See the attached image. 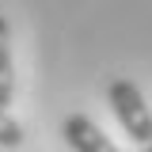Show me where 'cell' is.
Returning a JSON list of instances; mask_svg holds the SVG:
<instances>
[{
  "mask_svg": "<svg viewBox=\"0 0 152 152\" xmlns=\"http://www.w3.org/2000/svg\"><path fill=\"white\" fill-rule=\"evenodd\" d=\"M15 95V72H12V31L0 15V107H8Z\"/></svg>",
  "mask_w": 152,
  "mask_h": 152,
  "instance_id": "3",
  "label": "cell"
},
{
  "mask_svg": "<svg viewBox=\"0 0 152 152\" xmlns=\"http://www.w3.org/2000/svg\"><path fill=\"white\" fill-rule=\"evenodd\" d=\"M141 152H152V145H145V148H141Z\"/></svg>",
  "mask_w": 152,
  "mask_h": 152,
  "instance_id": "5",
  "label": "cell"
},
{
  "mask_svg": "<svg viewBox=\"0 0 152 152\" xmlns=\"http://www.w3.org/2000/svg\"><path fill=\"white\" fill-rule=\"evenodd\" d=\"M61 137L69 141L72 152H118L114 141L95 126L91 118H84V114H69L65 126H61Z\"/></svg>",
  "mask_w": 152,
  "mask_h": 152,
  "instance_id": "2",
  "label": "cell"
},
{
  "mask_svg": "<svg viewBox=\"0 0 152 152\" xmlns=\"http://www.w3.org/2000/svg\"><path fill=\"white\" fill-rule=\"evenodd\" d=\"M107 103H110L114 118L122 122L126 137H133L137 145H152V110H148L145 95H141V88H137L133 80H126V76L110 80Z\"/></svg>",
  "mask_w": 152,
  "mask_h": 152,
  "instance_id": "1",
  "label": "cell"
},
{
  "mask_svg": "<svg viewBox=\"0 0 152 152\" xmlns=\"http://www.w3.org/2000/svg\"><path fill=\"white\" fill-rule=\"evenodd\" d=\"M23 145V126L0 107V148H19Z\"/></svg>",
  "mask_w": 152,
  "mask_h": 152,
  "instance_id": "4",
  "label": "cell"
}]
</instances>
